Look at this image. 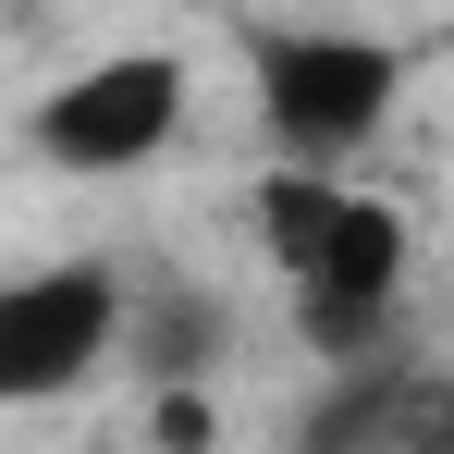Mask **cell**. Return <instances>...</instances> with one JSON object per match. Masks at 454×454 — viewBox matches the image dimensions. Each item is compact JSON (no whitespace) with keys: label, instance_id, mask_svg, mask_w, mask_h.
I'll use <instances>...</instances> for the list:
<instances>
[{"label":"cell","instance_id":"4","mask_svg":"<svg viewBox=\"0 0 454 454\" xmlns=\"http://www.w3.org/2000/svg\"><path fill=\"white\" fill-rule=\"evenodd\" d=\"M123 356V270L50 258L0 283V405H50Z\"/></svg>","mask_w":454,"mask_h":454},{"label":"cell","instance_id":"3","mask_svg":"<svg viewBox=\"0 0 454 454\" xmlns=\"http://www.w3.org/2000/svg\"><path fill=\"white\" fill-rule=\"evenodd\" d=\"M184 111H197L184 50H98V62H74V74L37 98L25 148L50 160V172H74V184H111V172H148L184 136Z\"/></svg>","mask_w":454,"mask_h":454},{"label":"cell","instance_id":"2","mask_svg":"<svg viewBox=\"0 0 454 454\" xmlns=\"http://www.w3.org/2000/svg\"><path fill=\"white\" fill-rule=\"evenodd\" d=\"M246 74H258V111H270L283 160H356L405 98V50L356 37V25H258Z\"/></svg>","mask_w":454,"mask_h":454},{"label":"cell","instance_id":"5","mask_svg":"<svg viewBox=\"0 0 454 454\" xmlns=\"http://www.w3.org/2000/svg\"><path fill=\"white\" fill-rule=\"evenodd\" d=\"M123 319H136V295H123ZM136 344H148L160 380H197V369H209V344H222V307H209V295H172V307L136 319Z\"/></svg>","mask_w":454,"mask_h":454},{"label":"cell","instance_id":"1","mask_svg":"<svg viewBox=\"0 0 454 454\" xmlns=\"http://www.w3.org/2000/svg\"><path fill=\"white\" fill-rule=\"evenodd\" d=\"M246 222H258V258L295 295L307 356L319 369H380L393 356V319H405V258H418L405 209L369 197L344 160H283V172H258Z\"/></svg>","mask_w":454,"mask_h":454},{"label":"cell","instance_id":"6","mask_svg":"<svg viewBox=\"0 0 454 454\" xmlns=\"http://www.w3.org/2000/svg\"><path fill=\"white\" fill-rule=\"evenodd\" d=\"M160 442H209V405L197 393H160Z\"/></svg>","mask_w":454,"mask_h":454}]
</instances>
